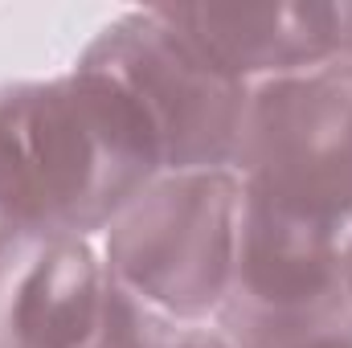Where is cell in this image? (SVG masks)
Returning a JSON list of instances; mask_svg holds the SVG:
<instances>
[{
    "label": "cell",
    "mask_w": 352,
    "mask_h": 348,
    "mask_svg": "<svg viewBox=\"0 0 352 348\" xmlns=\"http://www.w3.org/2000/svg\"><path fill=\"white\" fill-rule=\"evenodd\" d=\"M164 173L160 140L111 74L74 62L0 83V254L37 238H102Z\"/></svg>",
    "instance_id": "cell-1"
},
{
    "label": "cell",
    "mask_w": 352,
    "mask_h": 348,
    "mask_svg": "<svg viewBox=\"0 0 352 348\" xmlns=\"http://www.w3.org/2000/svg\"><path fill=\"white\" fill-rule=\"evenodd\" d=\"M246 188L230 168L160 173L98 238L107 270L176 324H213L242 242Z\"/></svg>",
    "instance_id": "cell-2"
},
{
    "label": "cell",
    "mask_w": 352,
    "mask_h": 348,
    "mask_svg": "<svg viewBox=\"0 0 352 348\" xmlns=\"http://www.w3.org/2000/svg\"><path fill=\"white\" fill-rule=\"evenodd\" d=\"M234 173L250 205L344 238L352 230V62L250 87Z\"/></svg>",
    "instance_id": "cell-3"
},
{
    "label": "cell",
    "mask_w": 352,
    "mask_h": 348,
    "mask_svg": "<svg viewBox=\"0 0 352 348\" xmlns=\"http://www.w3.org/2000/svg\"><path fill=\"white\" fill-rule=\"evenodd\" d=\"M74 62L111 74L140 102L160 140L164 173H234L250 111V87L230 78L197 45H188L156 4L111 17L78 50Z\"/></svg>",
    "instance_id": "cell-4"
},
{
    "label": "cell",
    "mask_w": 352,
    "mask_h": 348,
    "mask_svg": "<svg viewBox=\"0 0 352 348\" xmlns=\"http://www.w3.org/2000/svg\"><path fill=\"white\" fill-rule=\"evenodd\" d=\"M336 234L283 221L246 201L230 291L213 328L234 348H340L352 307Z\"/></svg>",
    "instance_id": "cell-5"
},
{
    "label": "cell",
    "mask_w": 352,
    "mask_h": 348,
    "mask_svg": "<svg viewBox=\"0 0 352 348\" xmlns=\"http://www.w3.org/2000/svg\"><path fill=\"white\" fill-rule=\"evenodd\" d=\"M176 33L230 78L258 87L328 62H352V4H156Z\"/></svg>",
    "instance_id": "cell-6"
},
{
    "label": "cell",
    "mask_w": 352,
    "mask_h": 348,
    "mask_svg": "<svg viewBox=\"0 0 352 348\" xmlns=\"http://www.w3.org/2000/svg\"><path fill=\"white\" fill-rule=\"evenodd\" d=\"M107 287L94 238H37L0 254V348H87Z\"/></svg>",
    "instance_id": "cell-7"
},
{
    "label": "cell",
    "mask_w": 352,
    "mask_h": 348,
    "mask_svg": "<svg viewBox=\"0 0 352 348\" xmlns=\"http://www.w3.org/2000/svg\"><path fill=\"white\" fill-rule=\"evenodd\" d=\"M176 336H180L176 320L156 312L148 299H140L135 291H127L111 274L102 324H98V332H94V340L87 348H173Z\"/></svg>",
    "instance_id": "cell-8"
},
{
    "label": "cell",
    "mask_w": 352,
    "mask_h": 348,
    "mask_svg": "<svg viewBox=\"0 0 352 348\" xmlns=\"http://www.w3.org/2000/svg\"><path fill=\"white\" fill-rule=\"evenodd\" d=\"M173 348H234L213 324H180V336Z\"/></svg>",
    "instance_id": "cell-9"
},
{
    "label": "cell",
    "mask_w": 352,
    "mask_h": 348,
    "mask_svg": "<svg viewBox=\"0 0 352 348\" xmlns=\"http://www.w3.org/2000/svg\"><path fill=\"white\" fill-rule=\"evenodd\" d=\"M340 270H344V291H349V307H352V230L340 242Z\"/></svg>",
    "instance_id": "cell-10"
},
{
    "label": "cell",
    "mask_w": 352,
    "mask_h": 348,
    "mask_svg": "<svg viewBox=\"0 0 352 348\" xmlns=\"http://www.w3.org/2000/svg\"><path fill=\"white\" fill-rule=\"evenodd\" d=\"M340 348H352V340H349V345H340Z\"/></svg>",
    "instance_id": "cell-11"
}]
</instances>
